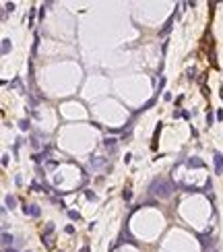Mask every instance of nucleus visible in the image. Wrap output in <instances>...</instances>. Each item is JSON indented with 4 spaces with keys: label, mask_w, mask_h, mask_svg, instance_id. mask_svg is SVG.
Segmentation results:
<instances>
[{
    "label": "nucleus",
    "mask_w": 223,
    "mask_h": 252,
    "mask_svg": "<svg viewBox=\"0 0 223 252\" xmlns=\"http://www.w3.org/2000/svg\"><path fill=\"white\" fill-rule=\"evenodd\" d=\"M173 190H176L173 182H169V180H165V178H155L153 182L149 184L147 192L155 198H167V196H172Z\"/></svg>",
    "instance_id": "obj_1"
},
{
    "label": "nucleus",
    "mask_w": 223,
    "mask_h": 252,
    "mask_svg": "<svg viewBox=\"0 0 223 252\" xmlns=\"http://www.w3.org/2000/svg\"><path fill=\"white\" fill-rule=\"evenodd\" d=\"M23 213H25V215H29V217H40V215H41V209L37 207V205H29V207L25 205Z\"/></svg>",
    "instance_id": "obj_2"
},
{
    "label": "nucleus",
    "mask_w": 223,
    "mask_h": 252,
    "mask_svg": "<svg viewBox=\"0 0 223 252\" xmlns=\"http://www.w3.org/2000/svg\"><path fill=\"white\" fill-rule=\"evenodd\" d=\"M105 163H108V161H105V157H91V159H89V165H91L93 169H99V168H104Z\"/></svg>",
    "instance_id": "obj_3"
},
{
    "label": "nucleus",
    "mask_w": 223,
    "mask_h": 252,
    "mask_svg": "<svg viewBox=\"0 0 223 252\" xmlns=\"http://www.w3.org/2000/svg\"><path fill=\"white\" fill-rule=\"evenodd\" d=\"M223 172V155L219 153H215V174H221Z\"/></svg>",
    "instance_id": "obj_4"
},
{
    "label": "nucleus",
    "mask_w": 223,
    "mask_h": 252,
    "mask_svg": "<svg viewBox=\"0 0 223 252\" xmlns=\"http://www.w3.org/2000/svg\"><path fill=\"white\" fill-rule=\"evenodd\" d=\"M104 145L109 149V153H116V149H118V138H105Z\"/></svg>",
    "instance_id": "obj_5"
},
{
    "label": "nucleus",
    "mask_w": 223,
    "mask_h": 252,
    "mask_svg": "<svg viewBox=\"0 0 223 252\" xmlns=\"http://www.w3.org/2000/svg\"><path fill=\"white\" fill-rule=\"evenodd\" d=\"M172 25H173V17H169V19H167V23L163 25V29L159 31V35H161V37H163V35H167L169 31H172Z\"/></svg>",
    "instance_id": "obj_6"
},
{
    "label": "nucleus",
    "mask_w": 223,
    "mask_h": 252,
    "mask_svg": "<svg viewBox=\"0 0 223 252\" xmlns=\"http://www.w3.org/2000/svg\"><path fill=\"white\" fill-rule=\"evenodd\" d=\"M186 163H188L190 168H204V161H200V159H196V157L186 159Z\"/></svg>",
    "instance_id": "obj_7"
},
{
    "label": "nucleus",
    "mask_w": 223,
    "mask_h": 252,
    "mask_svg": "<svg viewBox=\"0 0 223 252\" xmlns=\"http://www.w3.org/2000/svg\"><path fill=\"white\" fill-rule=\"evenodd\" d=\"M4 205L8 209H15V205H17V196H13V194H8V196L4 198Z\"/></svg>",
    "instance_id": "obj_8"
},
{
    "label": "nucleus",
    "mask_w": 223,
    "mask_h": 252,
    "mask_svg": "<svg viewBox=\"0 0 223 252\" xmlns=\"http://www.w3.org/2000/svg\"><path fill=\"white\" fill-rule=\"evenodd\" d=\"M13 240H15V238L13 236H8V233H2V244H4V248H8V244H13Z\"/></svg>",
    "instance_id": "obj_9"
},
{
    "label": "nucleus",
    "mask_w": 223,
    "mask_h": 252,
    "mask_svg": "<svg viewBox=\"0 0 223 252\" xmlns=\"http://www.w3.org/2000/svg\"><path fill=\"white\" fill-rule=\"evenodd\" d=\"M52 232H54V223H48V225H45V229H44V238L52 236Z\"/></svg>",
    "instance_id": "obj_10"
},
{
    "label": "nucleus",
    "mask_w": 223,
    "mask_h": 252,
    "mask_svg": "<svg viewBox=\"0 0 223 252\" xmlns=\"http://www.w3.org/2000/svg\"><path fill=\"white\" fill-rule=\"evenodd\" d=\"M19 128L21 130H29V120H21V122H19Z\"/></svg>",
    "instance_id": "obj_11"
},
{
    "label": "nucleus",
    "mask_w": 223,
    "mask_h": 252,
    "mask_svg": "<svg viewBox=\"0 0 223 252\" xmlns=\"http://www.w3.org/2000/svg\"><path fill=\"white\" fill-rule=\"evenodd\" d=\"M31 188H33L35 192H41V190H44V186H41L40 182H33V184H31Z\"/></svg>",
    "instance_id": "obj_12"
},
{
    "label": "nucleus",
    "mask_w": 223,
    "mask_h": 252,
    "mask_svg": "<svg viewBox=\"0 0 223 252\" xmlns=\"http://www.w3.org/2000/svg\"><path fill=\"white\" fill-rule=\"evenodd\" d=\"M68 217H70V219H74V221H79V219H81V215H79L77 211H68Z\"/></svg>",
    "instance_id": "obj_13"
},
{
    "label": "nucleus",
    "mask_w": 223,
    "mask_h": 252,
    "mask_svg": "<svg viewBox=\"0 0 223 252\" xmlns=\"http://www.w3.org/2000/svg\"><path fill=\"white\" fill-rule=\"evenodd\" d=\"M122 196L126 198V201H130V198H132V192H130V188H126V190H124V192H122Z\"/></svg>",
    "instance_id": "obj_14"
},
{
    "label": "nucleus",
    "mask_w": 223,
    "mask_h": 252,
    "mask_svg": "<svg viewBox=\"0 0 223 252\" xmlns=\"http://www.w3.org/2000/svg\"><path fill=\"white\" fill-rule=\"evenodd\" d=\"M8 52V40H2V54Z\"/></svg>",
    "instance_id": "obj_15"
},
{
    "label": "nucleus",
    "mask_w": 223,
    "mask_h": 252,
    "mask_svg": "<svg viewBox=\"0 0 223 252\" xmlns=\"http://www.w3.org/2000/svg\"><path fill=\"white\" fill-rule=\"evenodd\" d=\"M4 10H10V13H13V10H15V2H8V4H4Z\"/></svg>",
    "instance_id": "obj_16"
},
{
    "label": "nucleus",
    "mask_w": 223,
    "mask_h": 252,
    "mask_svg": "<svg viewBox=\"0 0 223 252\" xmlns=\"http://www.w3.org/2000/svg\"><path fill=\"white\" fill-rule=\"evenodd\" d=\"M207 124H209V126L213 124V114H211V112H209V114H207Z\"/></svg>",
    "instance_id": "obj_17"
},
{
    "label": "nucleus",
    "mask_w": 223,
    "mask_h": 252,
    "mask_svg": "<svg viewBox=\"0 0 223 252\" xmlns=\"http://www.w3.org/2000/svg\"><path fill=\"white\" fill-rule=\"evenodd\" d=\"M2 165H4V168H6V165H8V155H2Z\"/></svg>",
    "instance_id": "obj_18"
},
{
    "label": "nucleus",
    "mask_w": 223,
    "mask_h": 252,
    "mask_svg": "<svg viewBox=\"0 0 223 252\" xmlns=\"http://www.w3.org/2000/svg\"><path fill=\"white\" fill-rule=\"evenodd\" d=\"M64 232H66V233H74V228H72V225H66Z\"/></svg>",
    "instance_id": "obj_19"
},
{
    "label": "nucleus",
    "mask_w": 223,
    "mask_h": 252,
    "mask_svg": "<svg viewBox=\"0 0 223 252\" xmlns=\"http://www.w3.org/2000/svg\"><path fill=\"white\" fill-rule=\"evenodd\" d=\"M81 252H89V246H83V248H81Z\"/></svg>",
    "instance_id": "obj_20"
},
{
    "label": "nucleus",
    "mask_w": 223,
    "mask_h": 252,
    "mask_svg": "<svg viewBox=\"0 0 223 252\" xmlns=\"http://www.w3.org/2000/svg\"><path fill=\"white\" fill-rule=\"evenodd\" d=\"M209 252H217V250H215V248H213V250H209Z\"/></svg>",
    "instance_id": "obj_21"
},
{
    "label": "nucleus",
    "mask_w": 223,
    "mask_h": 252,
    "mask_svg": "<svg viewBox=\"0 0 223 252\" xmlns=\"http://www.w3.org/2000/svg\"><path fill=\"white\" fill-rule=\"evenodd\" d=\"M221 99H223V89H221Z\"/></svg>",
    "instance_id": "obj_22"
}]
</instances>
